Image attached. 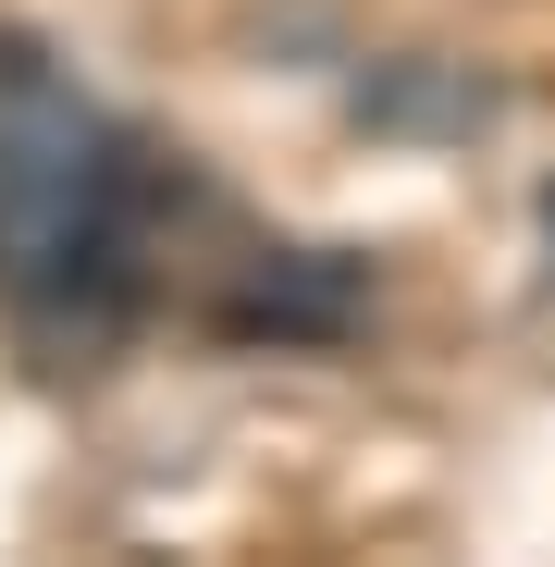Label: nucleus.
<instances>
[{
  "label": "nucleus",
  "instance_id": "f257e3e1",
  "mask_svg": "<svg viewBox=\"0 0 555 567\" xmlns=\"http://www.w3.org/2000/svg\"><path fill=\"white\" fill-rule=\"evenodd\" d=\"M100 185H112L100 124H86L38 62L0 50V247H13V259H62V247H86Z\"/></svg>",
  "mask_w": 555,
  "mask_h": 567
}]
</instances>
